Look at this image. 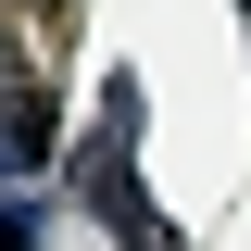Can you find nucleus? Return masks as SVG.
<instances>
[{
  "instance_id": "1",
  "label": "nucleus",
  "mask_w": 251,
  "mask_h": 251,
  "mask_svg": "<svg viewBox=\"0 0 251 251\" xmlns=\"http://www.w3.org/2000/svg\"><path fill=\"white\" fill-rule=\"evenodd\" d=\"M50 163V100L38 88H0V188H25Z\"/></svg>"
},
{
  "instance_id": "2",
  "label": "nucleus",
  "mask_w": 251,
  "mask_h": 251,
  "mask_svg": "<svg viewBox=\"0 0 251 251\" xmlns=\"http://www.w3.org/2000/svg\"><path fill=\"white\" fill-rule=\"evenodd\" d=\"M38 239H50V214H38L25 188H0V251H38Z\"/></svg>"
},
{
  "instance_id": "3",
  "label": "nucleus",
  "mask_w": 251,
  "mask_h": 251,
  "mask_svg": "<svg viewBox=\"0 0 251 251\" xmlns=\"http://www.w3.org/2000/svg\"><path fill=\"white\" fill-rule=\"evenodd\" d=\"M25 13H50V25H63V13H75V0H25Z\"/></svg>"
}]
</instances>
